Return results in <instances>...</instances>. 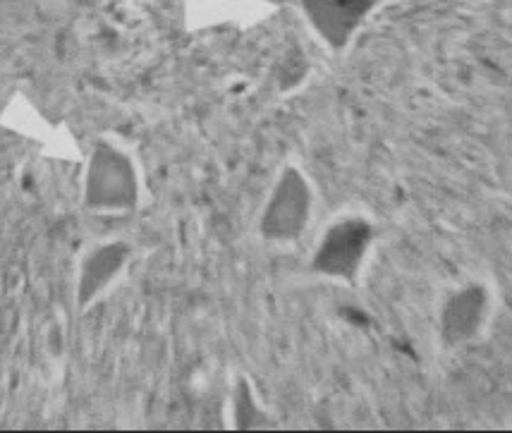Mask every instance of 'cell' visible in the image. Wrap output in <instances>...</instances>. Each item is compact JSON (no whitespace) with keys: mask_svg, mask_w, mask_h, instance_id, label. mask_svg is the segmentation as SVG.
<instances>
[{"mask_svg":"<svg viewBox=\"0 0 512 433\" xmlns=\"http://www.w3.org/2000/svg\"><path fill=\"white\" fill-rule=\"evenodd\" d=\"M364 237H367V228H364V225L347 223L335 228L321 249L319 266L323 271L331 273L350 271V268L355 266L359 252H362Z\"/></svg>","mask_w":512,"mask_h":433,"instance_id":"cell-2","label":"cell"},{"mask_svg":"<svg viewBox=\"0 0 512 433\" xmlns=\"http://www.w3.org/2000/svg\"><path fill=\"white\" fill-rule=\"evenodd\" d=\"M316 5V22L321 24L323 32L340 36L345 32V24L355 22L359 15V0H343L340 5H335L333 0H309Z\"/></svg>","mask_w":512,"mask_h":433,"instance_id":"cell-4","label":"cell"},{"mask_svg":"<svg viewBox=\"0 0 512 433\" xmlns=\"http://www.w3.org/2000/svg\"><path fill=\"white\" fill-rule=\"evenodd\" d=\"M123 259V249L120 247H106L103 252L94 254V259L87 264V276H84L82 290L84 295H94L96 290H101V285L113 276L115 268L120 266Z\"/></svg>","mask_w":512,"mask_h":433,"instance_id":"cell-5","label":"cell"},{"mask_svg":"<svg viewBox=\"0 0 512 433\" xmlns=\"http://www.w3.org/2000/svg\"><path fill=\"white\" fill-rule=\"evenodd\" d=\"M91 201L101 206H127L134 197L130 166L115 151L96 154L89 182Z\"/></svg>","mask_w":512,"mask_h":433,"instance_id":"cell-1","label":"cell"},{"mask_svg":"<svg viewBox=\"0 0 512 433\" xmlns=\"http://www.w3.org/2000/svg\"><path fill=\"white\" fill-rule=\"evenodd\" d=\"M304 209H307V197H304L302 182L290 175L283 182V187L278 189V197L273 201L271 213H268V221L271 223V233L276 235H295L297 228L302 225Z\"/></svg>","mask_w":512,"mask_h":433,"instance_id":"cell-3","label":"cell"}]
</instances>
